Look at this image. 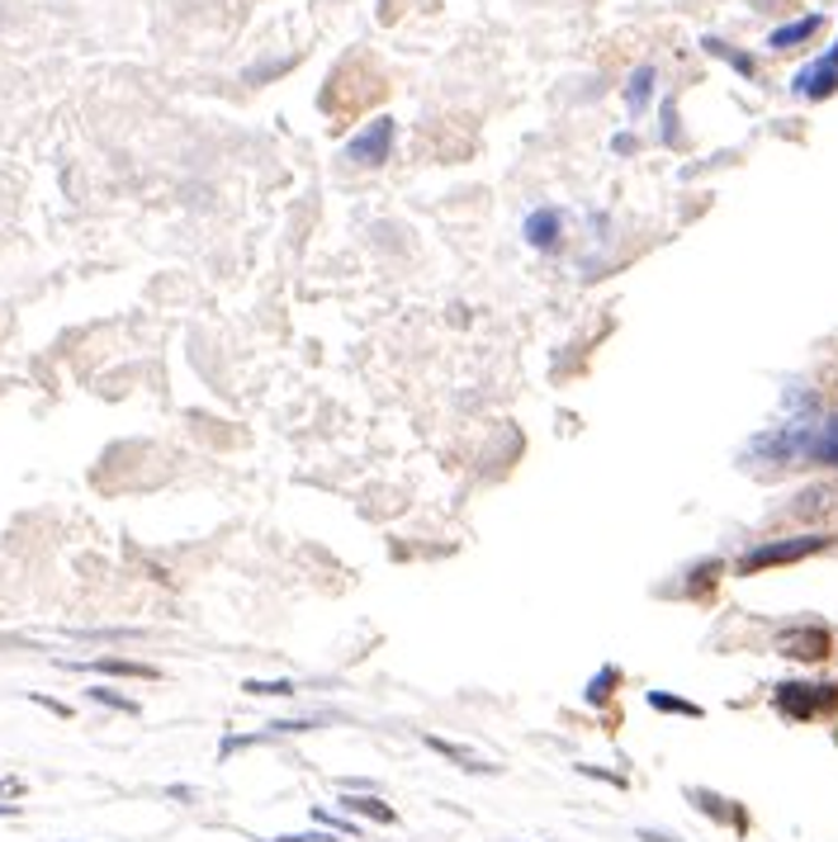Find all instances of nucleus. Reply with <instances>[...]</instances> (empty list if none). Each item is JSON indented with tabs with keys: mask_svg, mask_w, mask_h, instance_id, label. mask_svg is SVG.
Here are the masks:
<instances>
[{
	"mask_svg": "<svg viewBox=\"0 0 838 842\" xmlns=\"http://www.w3.org/2000/svg\"><path fill=\"white\" fill-rule=\"evenodd\" d=\"M389 152H393V119H375L361 138L346 142V162L355 166H383Z\"/></svg>",
	"mask_w": 838,
	"mask_h": 842,
	"instance_id": "nucleus-5",
	"label": "nucleus"
},
{
	"mask_svg": "<svg viewBox=\"0 0 838 842\" xmlns=\"http://www.w3.org/2000/svg\"><path fill=\"white\" fill-rule=\"evenodd\" d=\"M426 748H432V752H446V758L450 762H460L464 767V772H488V762H483L479 758V752H469V748H460V744H446V738H426Z\"/></svg>",
	"mask_w": 838,
	"mask_h": 842,
	"instance_id": "nucleus-12",
	"label": "nucleus"
},
{
	"mask_svg": "<svg viewBox=\"0 0 838 842\" xmlns=\"http://www.w3.org/2000/svg\"><path fill=\"white\" fill-rule=\"evenodd\" d=\"M829 488H810V493H801L795 497V517H819V511H829Z\"/></svg>",
	"mask_w": 838,
	"mask_h": 842,
	"instance_id": "nucleus-15",
	"label": "nucleus"
},
{
	"mask_svg": "<svg viewBox=\"0 0 838 842\" xmlns=\"http://www.w3.org/2000/svg\"><path fill=\"white\" fill-rule=\"evenodd\" d=\"M639 842H677V838H668V833H653V829H639Z\"/></svg>",
	"mask_w": 838,
	"mask_h": 842,
	"instance_id": "nucleus-20",
	"label": "nucleus"
},
{
	"mask_svg": "<svg viewBox=\"0 0 838 842\" xmlns=\"http://www.w3.org/2000/svg\"><path fill=\"white\" fill-rule=\"evenodd\" d=\"M834 549V535H795V539H763L739 554L734 573L739 578H753V573H767V568H787V564H801L810 554H824Z\"/></svg>",
	"mask_w": 838,
	"mask_h": 842,
	"instance_id": "nucleus-1",
	"label": "nucleus"
},
{
	"mask_svg": "<svg viewBox=\"0 0 838 842\" xmlns=\"http://www.w3.org/2000/svg\"><path fill=\"white\" fill-rule=\"evenodd\" d=\"M341 809H346V815H361V819H375V823H393V819H398L393 809L379 801V795H346V801H341Z\"/></svg>",
	"mask_w": 838,
	"mask_h": 842,
	"instance_id": "nucleus-10",
	"label": "nucleus"
},
{
	"mask_svg": "<svg viewBox=\"0 0 838 842\" xmlns=\"http://www.w3.org/2000/svg\"><path fill=\"white\" fill-rule=\"evenodd\" d=\"M275 842H332L327 833H298V838H275Z\"/></svg>",
	"mask_w": 838,
	"mask_h": 842,
	"instance_id": "nucleus-19",
	"label": "nucleus"
},
{
	"mask_svg": "<svg viewBox=\"0 0 838 842\" xmlns=\"http://www.w3.org/2000/svg\"><path fill=\"white\" fill-rule=\"evenodd\" d=\"M824 28V14H805V20H791V24H781L767 34V48L772 52H791V48H801V43H810Z\"/></svg>",
	"mask_w": 838,
	"mask_h": 842,
	"instance_id": "nucleus-6",
	"label": "nucleus"
},
{
	"mask_svg": "<svg viewBox=\"0 0 838 842\" xmlns=\"http://www.w3.org/2000/svg\"><path fill=\"white\" fill-rule=\"evenodd\" d=\"M649 95H653V67H639L635 76H630V85H625V105L639 114V109L649 105Z\"/></svg>",
	"mask_w": 838,
	"mask_h": 842,
	"instance_id": "nucleus-13",
	"label": "nucleus"
},
{
	"mask_svg": "<svg viewBox=\"0 0 838 842\" xmlns=\"http://www.w3.org/2000/svg\"><path fill=\"white\" fill-rule=\"evenodd\" d=\"M247 691L251 696H290L294 687H290V681H247Z\"/></svg>",
	"mask_w": 838,
	"mask_h": 842,
	"instance_id": "nucleus-18",
	"label": "nucleus"
},
{
	"mask_svg": "<svg viewBox=\"0 0 838 842\" xmlns=\"http://www.w3.org/2000/svg\"><path fill=\"white\" fill-rule=\"evenodd\" d=\"M834 649V635L824 630V625H791V630H781L777 639V653L781 659H795V663H824Z\"/></svg>",
	"mask_w": 838,
	"mask_h": 842,
	"instance_id": "nucleus-3",
	"label": "nucleus"
},
{
	"mask_svg": "<svg viewBox=\"0 0 838 842\" xmlns=\"http://www.w3.org/2000/svg\"><path fill=\"white\" fill-rule=\"evenodd\" d=\"M724 573V564L720 559H710V564H696L692 568V592H706V588H716V578Z\"/></svg>",
	"mask_w": 838,
	"mask_h": 842,
	"instance_id": "nucleus-16",
	"label": "nucleus"
},
{
	"mask_svg": "<svg viewBox=\"0 0 838 842\" xmlns=\"http://www.w3.org/2000/svg\"><path fill=\"white\" fill-rule=\"evenodd\" d=\"M810 460L838 469V417H829V422H824L819 431H815V446H810Z\"/></svg>",
	"mask_w": 838,
	"mask_h": 842,
	"instance_id": "nucleus-11",
	"label": "nucleus"
},
{
	"mask_svg": "<svg viewBox=\"0 0 838 842\" xmlns=\"http://www.w3.org/2000/svg\"><path fill=\"white\" fill-rule=\"evenodd\" d=\"M791 91L801 95V99H829L838 91V43L824 57H815L810 67L795 71V81H791Z\"/></svg>",
	"mask_w": 838,
	"mask_h": 842,
	"instance_id": "nucleus-4",
	"label": "nucleus"
},
{
	"mask_svg": "<svg viewBox=\"0 0 838 842\" xmlns=\"http://www.w3.org/2000/svg\"><path fill=\"white\" fill-rule=\"evenodd\" d=\"M772 701H777L781 715L795 720V724L838 715V687H829V681H781Z\"/></svg>",
	"mask_w": 838,
	"mask_h": 842,
	"instance_id": "nucleus-2",
	"label": "nucleus"
},
{
	"mask_svg": "<svg viewBox=\"0 0 838 842\" xmlns=\"http://www.w3.org/2000/svg\"><path fill=\"white\" fill-rule=\"evenodd\" d=\"M701 48H706L710 57H720V62H730V67H734L739 76H744V81H753V76H758V62H753L748 52L730 48V43H724V38H701Z\"/></svg>",
	"mask_w": 838,
	"mask_h": 842,
	"instance_id": "nucleus-9",
	"label": "nucleus"
},
{
	"mask_svg": "<svg viewBox=\"0 0 838 842\" xmlns=\"http://www.w3.org/2000/svg\"><path fill=\"white\" fill-rule=\"evenodd\" d=\"M649 705L653 710H673V715H687V720H701V705L677 701V696H668V691H649Z\"/></svg>",
	"mask_w": 838,
	"mask_h": 842,
	"instance_id": "nucleus-14",
	"label": "nucleus"
},
{
	"mask_svg": "<svg viewBox=\"0 0 838 842\" xmlns=\"http://www.w3.org/2000/svg\"><path fill=\"white\" fill-rule=\"evenodd\" d=\"M616 681H621V673H616V667H606L602 677H592V687H588V701H602V696H611V687H616Z\"/></svg>",
	"mask_w": 838,
	"mask_h": 842,
	"instance_id": "nucleus-17",
	"label": "nucleus"
},
{
	"mask_svg": "<svg viewBox=\"0 0 838 842\" xmlns=\"http://www.w3.org/2000/svg\"><path fill=\"white\" fill-rule=\"evenodd\" d=\"M559 233H564L559 209H535L531 218H526V241H531L535 251H550L554 241H559Z\"/></svg>",
	"mask_w": 838,
	"mask_h": 842,
	"instance_id": "nucleus-8",
	"label": "nucleus"
},
{
	"mask_svg": "<svg viewBox=\"0 0 838 842\" xmlns=\"http://www.w3.org/2000/svg\"><path fill=\"white\" fill-rule=\"evenodd\" d=\"M687 801H696V809L720 823H734V833H748V815L739 809L734 801H724V795H710V791H687Z\"/></svg>",
	"mask_w": 838,
	"mask_h": 842,
	"instance_id": "nucleus-7",
	"label": "nucleus"
}]
</instances>
